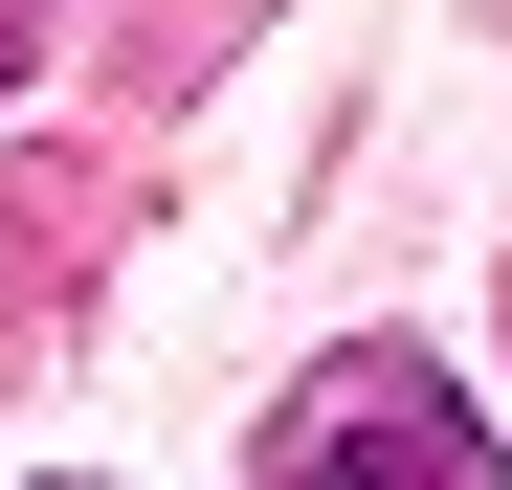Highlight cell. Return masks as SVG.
I'll return each instance as SVG.
<instances>
[{
    "mask_svg": "<svg viewBox=\"0 0 512 490\" xmlns=\"http://www.w3.org/2000/svg\"><path fill=\"white\" fill-rule=\"evenodd\" d=\"M334 424H357V446H312V490H401V446H379V424H401V379H334Z\"/></svg>",
    "mask_w": 512,
    "mask_h": 490,
    "instance_id": "6da1fadb",
    "label": "cell"
}]
</instances>
